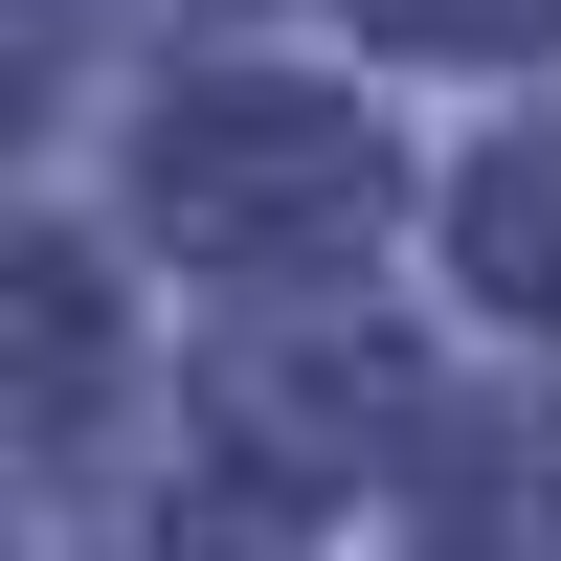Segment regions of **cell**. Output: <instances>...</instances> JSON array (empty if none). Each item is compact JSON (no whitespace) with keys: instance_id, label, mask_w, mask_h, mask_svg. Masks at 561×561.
Listing matches in <instances>:
<instances>
[{"instance_id":"4","label":"cell","mask_w":561,"mask_h":561,"mask_svg":"<svg viewBox=\"0 0 561 561\" xmlns=\"http://www.w3.org/2000/svg\"><path fill=\"white\" fill-rule=\"evenodd\" d=\"M404 45H561V0H382Z\"/></svg>"},{"instance_id":"3","label":"cell","mask_w":561,"mask_h":561,"mask_svg":"<svg viewBox=\"0 0 561 561\" xmlns=\"http://www.w3.org/2000/svg\"><path fill=\"white\" fill-rule=\"evenodd\" d=\"M0 382H23V404H68V382H90V270H68V248L0 270Z\"/></svg>"},{"instance_id":"5","label":"cell","mask_w":561,"mask_h":561,"mask_svg":"<svg viewBox=\"0 0 561 561\" xmlns=\"http://www.w3.org/2000/svg\"><path fill=\"white\" fill-rule=\"evenodd\" d=\"M23 90H45V0H0V135H23Z\"/></svg>"},{"instance_id":"1","label":"cell","mask_w":561,"mask_h":561,"mask_svg":"<svg viewBox=\"0 0 561 561\" xmlns=\"http://www.w3.org/2000/svg\"><path fill=\"white\" fill-rule=\"evenodd\" d=\"M382 225V135L337 90H203L158 135V248L203 270H293V248H359Z\"/></svg>"},{"instance_id":"2","label":"cell","mask_w":561,"mask_h":561,"mask_svg":"<svg viewBox=\"0 0 561 561\" xmlns=\"http://www.w3.org/2000/svg\"><path fill=\"white\" fill-rule=\"evenodd\" d=\"M449 248H472V293L561 314V135H494V158H472V203H449Z\"/></svg>"}]
</instances>
